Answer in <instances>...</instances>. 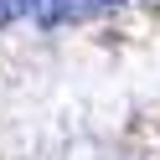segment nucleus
<instances>
[{"label": "nucleus", "instance_id": "1", "mask_svg": "<svg viewBox=\"0 0 160 160\" xmlns=\"http://www.w3.org/2000/svg\"><path fill=\"white\" fill-rule=\"evenodd\" d=\"M26 16L42 31H57L62 21H72V0H26Z\"/></svg>", "mask_w": 160, "mask_h": 160}, {"label": "nucleus", "instance_id": "3", "mask_svg": "<svg viewBox=\"0 0 160 160\" xmlns=\"http://www.w3.org/2000/svg\"><path fill=\"white\" fill-rule=\"evenodd\" d=\"M108 5H119V0H88V11H108Z\"/></svg>", "mask_w": 160, "mask_h": 160}, {"label": "nucleus", "instance_id": "2", "mask_svg": "<svg viewBox=\"0 0 160 160\" xmlns=\"http://www.w3.org/2000/svg\"><path fill=\"white\" fill-rule=\"evenodd\" d=\"M26 16V0H0V31H5V26H16Z\"/></svg>", "mask_w": 160, "mask_h": 160}]
</instances>
